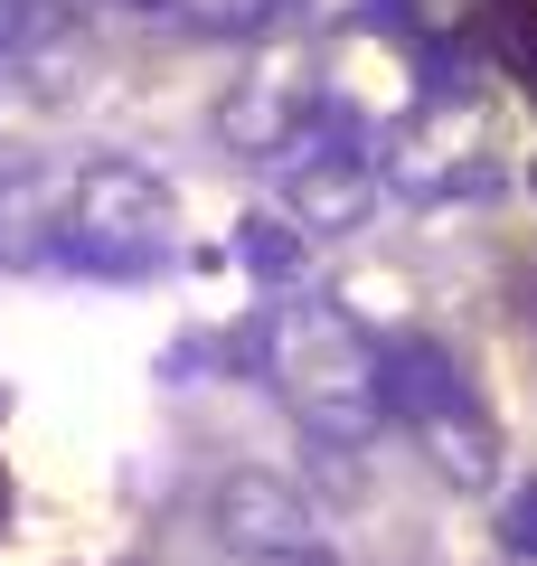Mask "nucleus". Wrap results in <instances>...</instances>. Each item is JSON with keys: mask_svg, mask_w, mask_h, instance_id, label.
Returning <instances> with one entry per match:
<instances>
[{"mask_svg": "<svg viewBox=\"0 0 537 566\" xmlns=\"http://www.w3.org/2000/svg\"><path fill=\"white\" fill-rule=\"evenodd\" d=\"M264 378L274 397L302 416V434L358 453L387 424V387H378V340L349 322L339 303H283L264 322Z\"/></svg>", "mask_w": 537, "mask_h": 566, "instance_id": "1", "label": "nucleus"}, {"mask_svg": "<svg viewBox=\"0 0 537 566\" xmlns=\"http://www.w3.org/2000/svg\"><path fill=\"white\" fill-rule=\"evenodd\" d=\"M170 255H179V208H170V189H160V170L123 161V151L66 170L57 264L104 274V283H141V274H160Z\"/></svg>", "mask_w": 537, "mask_h": 566, "instance_id": "2", "label": "nucleus"}, {"mask_svg": "<svg viewBox=\"0 0 537 566\" xmlns=\"http://www.w3.org/2000/svg\"><path fill=\"white\" fill-rule=\"evenodd\" d=\"M378 387H387V416L424 434V453H434L443 482L481 491L499 472V424L481 416V397H472V378L453 368V349H434V340L378 349Z\"/></svg>", "mask_w": 537, "mask_h": 566, "instance_id": "3", "label": "nucleus"}, {"mask_svg": "<svg viewBox=\"0 0 537 566\" xmlns=\"http://www.w3.org/2000/svg\"><path fill=\"white\" fill-rule=\"evenodd\" d=\"M387 180L406 189L415 208H453L499 189V114L481 95H434L406 114L397 151H387Z\"/></svg>", "mask_w": 537, "mask_h": 566, "instance_id": "4", "label": "nucleus"}, {"mask_svg": "<svg viewBox=\"0 0 537 566\" xmlns=\"http://www.w3.org/2000/svg\"><path fill=\"white\" fill-rule=\"evenodd\" d=\"M320 76L302 57H264L255 76H236V95L218 104V133H227V151H245V161H283L302 133L320 123Z\"/></svg>", "mask_w": 537, "mask_h": 566, "instance_id": "5", "label": "nucleus"}, {"mask_svg": "<svg viewBox=\"0 0 537 566\" xmlns=\"http://www.w3.org/2000/svg\"><path fill=\"white\" fill-rule=\"evenodd\" d=\"M208 528H218L227 547H245V557H312L320 547V510L302 501V482H283V472H264V463L227 472V482L208 491Z\"/></svg>", "mask_w": 537, "mask_h": 566, "instance_id": "6", "label": "nucleus"}, {"mask_svg": "<svg viewBox=\"0 0 537 566\" xmlns=\"http://www.w3.org/2000/svg\"><path fill=\"white\" fill-rule=\"evenodd\" d=\"M57 218H66V180L57 170H0V264L29 274V264H57Z\"/></svg>", "mask_w": 537, "mask_h": 566, "instance_id": "7", "label": "nucleus"}, {"mask_svg": "<svg viewBox=\"0 0 537 566\" xmlns=\"http://www.w3.org/2000/svg\"><path fill=\"white\" fill-rule=\"evenodd\" d=\"M66 29V0H0V57H29Z\"/></svg>", "mask_w": 537, "mask_h": 566, "instance_id": "8", "label": "nucleus"}, {"mask_svg": "<svg viewBox=\"0 0 537 566\" xmlns=\"http://www.w3.org/2000/svg\"><path fill=\"white\" fill-rule=\"evenodd\" d=\"M236 245H245V264H255L264 283H283V274L302 264V227H293V218H245Z\"/></svg>", "mask_w": 537, "mask_h": 566, "instance_id": "9", "label": "nucleus"}, {"mask_svg": "<svg viewBox=\"0 0 537 566\" xmlns=\"http://www.w3.org/2000/svg\"><path fill=\"white\" fill-rule=\"evenodd\" d=\"M491 39H499V66L537 85V0H491Z\"/></svg>", "mask_w": 537, "mask_h": 566, "instance_id": "10", "label": "nucleus"}, {"mask_svg": "<svg viewBox=\"0 0 537 566\" xmlns=\"http://www.w3.org/2000/svg\"><path fill=\"white\" fill-rule=\"evenodd\" d=\"M499 547H509V557H537V472L499 491Z\"/></svg>", "mask_w": 537, "mask_h": 566, "instance_id": "11", "label": "nucleus"}, {"mask_svg": "<svg viewBox=\"0 0 537 566\" xmlns=\"http://www.w3.org/2000/svg\"><path fill=\"white\" fill-rule=\"evenodd\" d=\"M368 0H283V20H302V29H349Z\"/></svg>", "mask_w": 537, "mask_h": 566, "instance_id": "12", "label": "nucleus"}, {"mask_svg": "<svg viewBox=\"0 0 537 566\" xmlns=\"http://www.w3.org/2000/svg\"><path fill=\"white\" fill-rule=\"evenodd\" d=\"M245 566H330V557H320V547H312V557H245Z\"/></svg>", "mask_w": 537, "mask_h": 566, "instance_id": "13", "label": "nucleus"}, {"mask_svg": "<svg viewBox=\"0 0 537 566\" xmlns=\"http://www.w3.org/2000/svg\"><path fill=\"white\" fill-rule=\"evenodd\" d=\"M0 170H10V161H0Z\"/></svg>", "mask_w": 537, "mask_h": 566, "instance_id": "14", "label": "nucleus"}]
</instances>
